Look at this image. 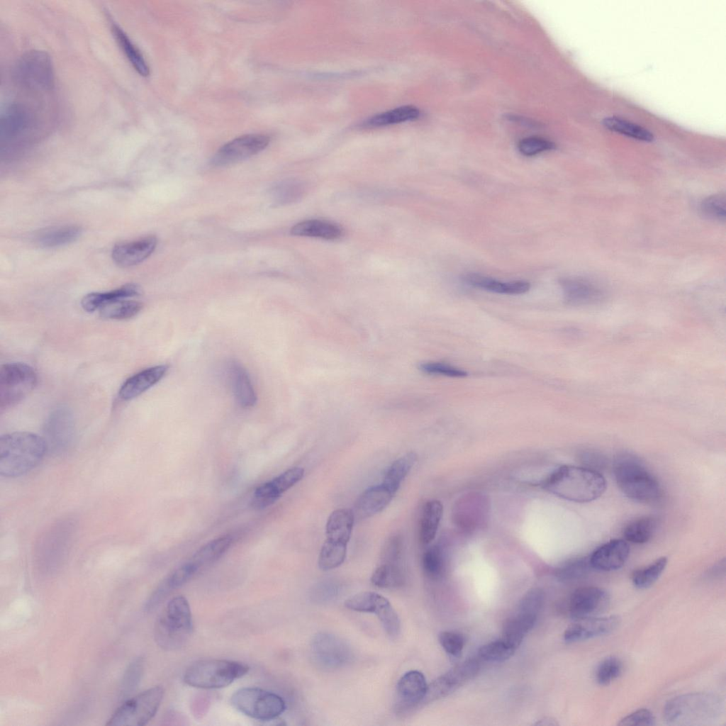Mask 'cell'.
<instances>
[{
	"mask_svg": "<svg viewBox=\"0 0 726 726\" xmlns=\"http://www.w3.org/2000/svg\"><path fill=\"white\" fill-rule=\"evenodd\" d=\"M593 569L589 556L570 559L556 570V576L562 581H573L587 576Z\"/></svg>",
	"mask_w": 726,
	"mask_h": 726,
	"instance_id": "ee69618b",
	"label": "cell"
},
{
	"mask_svg": "<svg viewBox=\"0 0 726 726\" xmlns=\"http://www.w3.org/2000/svg\"><path fill=\"white\" fill-rule=\"evenodd\" d=\"M554 147L555 145L552 142L540 137L525 138L518 143V150L525 156H533Z\"/></svg>",
	"mask_w": 726,
	"mask_h": 726,
	"instance_id": "db71d44e",
	"label": "cell"
},
{
	"mask_svg": "<svg viewBox=\"0 0 726 726\" xmlns=\"http://www.w3.org/2000/svg\"><path fill=\"white\" fill-rule=\"evenodd\" d=\"M311 653L315 661L328 669L341 668L349 663L352 657L349 646L337 636L320 632L311 642Z\"/></svg>",
	"mask_w": 726,
	"mask_h": 726,
	"instance_id": "7c38bea8",
	"label": "cell"
},
{
	"mask_svg": "<svg viewBox=\"0 0 726 726\" xmlns=\"http://www.w3.org/2000/svg\"><path fill=\"white\" fill-rule=\"evenodd\" d=\"M291 234L324 240H337L343 235V230L338 225L328 220L308 219L294 225L291 228Z\"/></svg>",
	"mask_w": 726,
	"mask_h": 726,
	"instance_id": "f1b7e54d",
	"label": "cell"
},
{
	"mask_svg": "<svg viewBox=\"0 0 726 726\" xmlns=\"http://www.w3.org/2000/svg\"><path fill=\"white\" fill-rule=\"evenodd\" d=\"M39 125L38 113L33 107L21 101L6 104L0 119L2 148L25 144L38 133Z\"/></svg>",
	"mask_w": 726,
	"mask_h": 726,
	"instance_id": "ba28073f",
	"label": "cell"
},
{
	"mask_svg": "<svg viewBox=\"0 0 726 726\" xmlns=\"http://www.w3.org/2000/svg\"><path fill=\"white\" fill-rule=\"evenodd\" d=\"M44 432L48 449L55 453L66 451L74 436V422L69 410L61 407L52 411L45 422Z\"/></svg>",
	"mask_w": 726,
	"mask_h": 726,
	"instance_id": "5bb4252c",
	"label": "cell"
},
{
	"mask_svg": "<svg viewBox=\"0 0 726 726\" xmlns=\"http://www.w3.org/2000/svg\"><path fill=\"white\" fill-rule=\"evenodd\" d=\"M442 513L440 501L430 500L425 504L420 523V538L423 544H428L435 539Z\"/></svg>",
	"mask_w": 726,
	"mask_h": 726,
	"instance_id": "e575fe53",
	"label": "cell"
},
{
	"mask_svg": "<svg viewBox=\"0 0 726 726\" xmlns=\"http://www.w3.org/2000/svg\"><path fill=\"white\" fill-rule=\"evenodd\" d=\"M228 373L238 404L245 408L253 407L257 402V395L245 369L233 361L229 364Z\"/></svg>",
	"mask_w": 726,
	"mask_h": 726,
	"instance_id": "d4e9b609",
	"label": "cell"
},
{
	"mask_svg": "<svg viewBox=\"0 0 726 726\" xmlns=\"http://www.w3.org/2000/svg\"><path fill=\"white\" fill-rule=\"evenodd\" d=\"M48 445L44 437L28 432H15L0 437V474L6 478L22 476L43 459Z\"/></svg>",
	"mask_w": 726,
	"mask_h": 726,
	"instance_id": "3957f363",
	"label": "cell"
},
{
	"mask_svg": "<svg viewBox=\"0 0 726 726\" xmlns=\"http://www.w3.org/2000/svg\"><path fill=\"white\" fill-rule=\"evenodd\" d=\"M420 369L426 374L442 375L449 377L461 378L467 376L464 369L452 365L437 362H425L420 365Z\"/></svg>",
	"mask_w": 726,
	"mask_h": 726,
	"instance_id": "11a10c76",
	"label": "cell"
},
{
	"mask_svg": "<svg viewBox=\"0 0 726 726\" xmlns=\"http://www.w3.org/2000/svg\"><path fill=\"white\" fill-rule=\"evenodd\" d=\"M579 459L583 467L598 472L605 469L607 463L606 459L603 454L591 450L583 452L580 454Z\"/></svg>",
	"mask_w": 726,
	"mask_h": 726,
	"instance_id": "680465c9",
	"label": "cell"
},
{
	"mask_svg": "<svg viewBox=\"0 0 726 726\" xmlns=\"http://www.w3.org/2000/svg\"><path fill=\"white\" fill-rule=\"evenodd\" d=\"M622 671L621 660L614 656L602 660L596 670V680L600 685L605 686L618 678Z\"/></svg>",
	"mask_w": 726,
	"mask_h": 726,
	"instance_id": "681fc988",
	"label": "cell"
},
{
	"mask_svg": "<svg viewBox=\"0 0 726 726\" xmlns=\"http://www.w3.org/2000/svg\"><path fill=\"white\" fill-rule=\"evenodd\" d=\"M390 602L384 596L372 591L358 593L345 601V606L351 610L371 613L376 615Z\"/></svg>",
	"mask_w": 726,
	"mask_h": 726,
	"instance_id": "f35d334b",
	"label": "cell"
},
{
	"mask_svg": "<svg viewBox=\"0 0 726 726\" xmlns=\"http://www.w3.org/2000/svg\"><path fill=\"white\" fill-rule=\"evenodd\" d=\"M191 608L182 596L172 598L157 618L154 627V638L157 645L166 651H174L184 647L193 632Z\"/></svg>",
	"mask_w": 726,
	"mask_h": 726,
	"instance_id": "277c9868",
	"label": "cell"
},
{
	"mask_svg": "<svg viewBox=\"0 0 726 726\" xmlns=\"http://www.w3.org/2000/svg\"><path fill=\"white\" fill-rule=\"evenodd\" d=\"M542 485L552 494L577 503L594 501L601 496L606 488L605 478L600 472L570 465L557 469Z\"/></svg>",
	"mask_w": 726,
	"mask_h": 726,
	"instance_id": "7a4b0ae2",
	"label": "cell"
},
{
	"mask_svg": "<svg viewBox=\"0 0 726 726\" xmlns=\"http://www.w3.org/2000/svg\"><path fill=\"white\" fill-rule=\"evenodd\" d=\"M347 546L325 540L318 556V567L328 571L340 566L345 560Z\"/></svg>",
	"mask_w": 726,
	"mask_h": 726,
	"instance_id": "60d3db41",
	"label": "cell"
},
{
	"mask_svg": "<svg viewBox=\"0 0 726 726\" xmlns=\"http://www.w3.org/2000/svg\"><path fill=\"white\" fill-rule=\"evenodd\" d=\"M242 662L221 659H200L189 665L183 675L184 682L192 687L216 689L226 687L249 671Z\"/></svg>",
	"mask_w": 726,
	"mask_h": 726,
	"instance_id": "8992f818",
	"label": "cell"
},
{
	"mask_svg": "<svg viewBox=\"0 0 726 726\" xmlns=\"http://www.w3.org/2000/svg\"><path fill=\"white\" fill-rule=\"evenodd\" d=\"M667 558L661 557L650 564L635 570L632 575L633 585L644 589L653 585L659 578L667 564Z\"/></svg>",
	"mask_w": 726,
	"mask_h": 726,
	"instance_id": "b9f144b4",
	"label": "cell"
},
{
	"mask_svg": "<svg viewBox=\"0 0 726 726\" xmlns=\"http://www.w3.org/2000/svg\"><path fill=\"white\" fill-rule=\"evenodd\" d=\"M376 615L388 636L393 639L399 635L401 632L400 619L391 603L384 607Z\"/></svg>",
	"mask_w": 726,
	"mask_h": 726,
	"instance_id": "f5cc1de1",
	"label": "cell"
},
{
	"mask_svg": "<svg viewBox=\"0 0 726 726\" xmlns=\"http://www.w3.org/2000/svg\"><path fill=\"white\" fill-rule=\"evenodd\" d=\"M395 495L384 484L367 488L357 498L354 515L359 519L370 518L384 510Z\"/></svg>",
	"mask_w": 726,
	"mask_h": 726,
	"instance_id": "603a6c76",
	"label": "cell"
},
{
	"mask_svg": "<svg viewBox=\"0 0 726 726\" xmlns=\"http://www.w3.org/2000/svg\"><path fill=\"white\" fill-rule=\"evenodd\" d=\"M72 530L73 524L69 522L57 524L40 542L39 554L43 559L57 564L69 547Z\"/></svg>",
	"mask_w": 726,
	"mask_h": 726,
	"instance_id": "44dd1931",
	"label": "cell"
},
{
	"mask_svg": "<svg viewBox=\"0 0 726 726\" xmlns=\"http://www.w3.org/2000/svg\"><path fill=\"white\" fill-rule=\"evenodd\" d=\"M725 194L710 196L703 201L700 208L702 213L708 218L724 220L726 213Z\"/></svg>",
	"mask_w": 726,
	"mask_h": 726,
	"instance_id": "816d5d0a",
	"label": "cell"
},
{
	"mask_svg": "<svg viewBox=\"0 0 726 726\" xmlns=\"http://www.w3.org/2000/svg\"><path fill=\"white\" fill-rule=\"evenodd\" d=\"M565 301L571 304L588 302L600 295L598 288L587 279L579 277L564 278L559 281Z\"/></svg>",
	"mask_w": 726,
	"mask_h": 726,
	"instance_id": "f546056e",
	"label": "cell"
},
{
	"mask_svg": "<svg viewBox=\"0 0 726 726\" xmlns=\"http://www.w3.org/2000/svg\"><path fill=\"white\" fill-rule=\"evenodd\" d=\"M140 293L139 286L128 284L107 292L88 294L83 297L81 304L84 310L93 312L111 303L138 296Z\"/></svg>",
	"mask_w": 726,
	"mask_h": 726,
	"instance_id": "83f0119b",
	"label": "cell"
},
{
	"mask_svg": "<svg viewBox=\"0 0 726 726\" xmlns=\"http://www.w3.org/2000/svg\"><path fill=\"white\" fill-rule=\"evenodd\" d=\"M417 459V454L411 452L395 460L386 471L381 484L396 495L402 481L414 466Z\"/></svg>",
	"mask_w": 726,
	"mask_h": 726,
	"instance_id": "8d00e7d4",
	"label": "cell"
},
{
	"mask_svg": "<svg viewBox=\"0 0 726 726\" xmlns=\"http://www.w3.org/2000/svg\"><path fill=\"white\" fill-rule=\"evenodd\" d=\"M657 525V518L651 515L642 516L628 523L624 528L623 535L628 542L643 544L652 537Z\"/></svg>",
	"mask_w": 726,
	"mask_h": 726,
	"instance_id": "74e56055",
	"label": "cell"
},
{
	"mask_svg": "<svg viewBox=\"0 0 726 726\" xmlns=\"http://www.w3.org/2000/svg\"><path fill=\"white\" fill-rule=\"evenodd\" d=\"M304 476V469L301 467H292L265 484L269 493L277 499L283 493L291 488L300 481Z\"/></svg>",
	"mask_w": 726,
	"mask_h": 726,
	"instance_id": "bcb514c9",
	"label": "cell"
},
{
	"mask_svg": "<svg viewBox=\"0 0 726 726\" xmlns=\"http://www.w3.org/2000/svg\"><path fill=\"white\" fill-rule=\"evenodd\" d=\"M603 126L613 132L620 133L638 140L652 142L654 135L647 129L634 123L616 116H610L603 120Z\"/></svg>",
	"mask_w": 726,
	"mask_h": 726,
	"instance_id": "ab89813d",
	"label": "cell"
},
{
	"mask_svg": "<svg viewBox=\"0 0 726 726\" xmlns=\"http://www.w3.org/2000/svg\"><path fill=\"white\" fill-rule=\"evenodd\" d=\"M304 193L305 186L301 182L290 179L277 185L273 190V197L276 203L284 205L299 200Z\"/></svg>",
	"mask_w": 726,
	"mask_h": 726,
	"instance_id": "c3c4849f",
	"label": "cell"
},
{
	"mask_svg": "<svg viewBox=\"0 0 726 726\" xmlns=\"http://www.w3.org/2000/svg\"><path fill=\"white\" fill-rule=\"evenodd\" d=\"M537 615L517 607L515 612L507 620L504 625L502 638L517 649L535 625Z\"/></svg>",
	"mask_w": 726,
	"mask_h": 726,
	"instance_id": "4316f807",
	"label": "cell"
},
{
	"mask_svg": "<svg viewBox=\"0 0 726 726\" xmlns=\"http://www.w3.org/2000/svg\"><path fill=\"white\" fill-rule=\"evenodd\" d=\"M420 111L413 106H403L376 114L363 123L364 128H378L413 121L420 116Z\"/></svg>",
	"mask_w": 726,
	"mask_h": 726,
	"instance_id": "d590c367",
	"label": "cell"
},
{
	"mask_svg": "<svg viewBox=\"0 0 726 726\" xmlns=\"http://www.w3.org/2000/svg\"><path fill=\"white\" fill-rule=\"evenodd\" d=\"M725 712V700L719 695L695 692L669 700L664 708V718L674 726H701L714 724Z\"/></svg>",
	"mask_w": 726,
	"mask_h": 726,
	"instance_id": "6da1fadb",
	"label": "cell"
},
{
	"mask_svg": "<svg viewBox=\"0 0 726 726\" xmlns=\"http://www.w3.org/2000/svg\"><path fill=\"white\" fill-rule=\"evenodd\" d=\"M167 370L168 366L160 364L133 374L121 385L118 391L119 398L126 401L138 397L159 382Z\"/></svg>",
	"mask_w": 726,
	"mask_h": 726,
	"instance_id": "7402d4cb",
	"label": "cell"
},
{
	"mask_svg": "<svg viewBox=\"0 0 726 726\" xmlns=\"http://www.w3.org/2000/svg\"><path fill=\"white\" fill-rule=\"evenodd\" d=\"M144 664L143 657H137L126 668L120 686L121 700H126L138 687L144 671Z\"/></svg>",
	"mask_w": 726,
	"mask_h": 726,
	"instance_id": "7bdbcfd3",
	"label": "cell"
},
{
	"mask_svg": "<svg viewBox=\"0 0 726 726\" xmlns=\"http://www.w3.org/2000/svg\"><path fill=\"white\" fill-rule=\"evenodd\" d=\"M111 29L117 43L135 71L141 76H148L150 67L140 50L127 33L113 21L111 22Z\"/></svg>",
	"mask_w": 726,
	"mask_h": 726,
	"instance_id": "d6a6232c",
	"label": "cell"
},
{
	"mask_svg": "<svg viewBox=\"0 0 726 726\" xmlns=\"http://www.w3.org/2000/svg\"><path fill=\"white\" fill-rule=\"evenodd\" d=\"M610 604V595L599 587L585 586L576 589L569 601V615L574 620L596 616Z\"/></svg>",
	"mask_w": 726,
	"mask_h": 726,
	"instance_id": "9a60e30c",
	"label": "cell"
},
{
	"mask_svg": "<svg viewBox=\"0 0 726 726\" xmlns=\"http://www.w3.org/2000/svg\"><path fill=\"white\" fill-rule=\"evenodd\" d=\"M613 471L619 488L630 498L652 503L661 497L659 481L635 456L625 454L618 457Z\"/></svg>",
	"mask_w": 726,
	"mask_h": 726,
	"instance_id": "5b68a950",
	"label": "cell"
},
{
	"mask_svg": "<svg viewBox=\"0 0 726 726\" xmlns=\"http://www.w3.org/2000/svg\"><path fill=\"white\" fill-rule=\"evenodd\" d=\"M269 141V136L263 134L238 137L223 145L213 157L211 164L223 167L244 160L264 150Z\"/></svg>",
	"mask_w": 726,
	"mask_h": 726,
	"instance_id": "4fadbf2b",
	"label": "cell"
},
{
	"mask_svg": "<svg viewBox=\"0 0 726 726\" xmlns=\"http://www.w3.org/2000/svg\"><path fill=\"white\" fill-rule=\"evenodd\" d=\"M516 648L501 638L483 645L479 649V657L485 661L501 662L513 656Z\"/></svg>",
	"mask_w": 726,
	"mask_h": 726,
	"instance_id": "7dc6e473",
	"label": "cell"
},
{
	"mask_svg": "<svg viewBox=\"0 0 726 726\" xmlns=\"http://www.w3.org/2000/svg\"><path fill=\"white\" fill-rule=\"evenodd\" d=\"M574 621L564 633V640L567 642H580L608 635L618 627L620 618L615 615L593 616Z\"/></svg>",
	"mask_w": 726,
	"mask_h": 726,
	"instance_id": "e0dca14e",
	"label": "cell"
},
{
	"mask_svg": "<svg viewBox=\"0 0 726 726\" xmlns=\"http://www.w3.org/2000/svg\"><path fill=\"white\" fill-rule=\"evenodd\" d=\"M406 572L401 561H382L374 571L372 583L383 588H395L402 586L406 582Z\"/></svg>",
	"mask_w": 726,
	"mask_h": 726,
	"instance_id": "1f68e13d",
	"label": "cell"
},
{
	"mask_svg": "<svg viewBox=\"0 0 726 726\" xmlns=\"http://www.w3.org/2000/svg\"><path fill=\"white\" fill-rule=\"evenodd\" d=\"M142 308L140 302L123 299L102 307L99 313L104 318L124 320L136 315Z\"/></svg>",
	"mask_w": 726,
	"mask_h": 726,
	"instance_id": "f6af8a7d",
	"label": "cell"
},
{
	"mask_svg": "<svg viewBox=\"0 0 726 726\" xmlns=\"http://www.w3.org/2000/svg\"><path fill=\"white\" fill-rule=\"evenodd\" d=\"M82 233V228L75 225L55 226L40 232L36 236V242L46 248L64 246L77 240Z\"/></svg>",
	"mask_w": 726,
	"mask_h": 726,
	"instance_id": "836d02e7",
	"label": "cell"
},
{
	"mask_svg": "<svg viewBox=\"0 0 726 726\" xmlns=\"http://www.w3.org/2000/svg\"><path fill=\"white\" fill-rule=\"evenodd\" d=\"M37 374L30 366L7 363L0 369V408L8 409L20 403L35 388Z\"/></svg>",
	"mask_w": 726,
	"mask_h": 726,
	"instance_id": "8fae6325",
	"label": "cell"
},
{
	"mask_svg": "<svg viewBox=\"0 0 726 726\" xmlns=\"http://www.w3.org/2000/svg\"><path fill=\"white\" fill-rule=\"evenodd\" d=\"M439 642L444 650L450 656L461 655L464 644L463 637L454 632L444 631L439 635Z\"/></svg>",
	"mask_w": 726,
	"mask_h": 726,
	"instance_id": "9f6ffc18",
	"label": "cell"
},
{
	"mask_svg": "<svg viewBox=\"0 0 726 726\" xmlns=\"http://www.w3.org/2000/svg\"><path fill=\"white\" fill-rule=\"evenodd\" d=\"M478 670V663L473 659L456 666L428 685L424 703H428L446 696L462 683L471 678Z\"/></svg>",
	"mask_w": 726,
	"mask_h": 726,
	"instance_id": "2e32d148",
	"label": "cell"
},
{
	"mask_svg": "<svg viewBox=\"0 0 726 726\" xmlns=\"http://www.w3.org/2000/svg\"><path fill=\"white\" fill-rule=\"evenodd\" d=\"M618 725L620 726L654 725H655V717L649 710L640 708L622 717Z\"/></svg>",
	"mask_w": 726,
	"mask_h": 726,
	"instance_id": "6f0895ef",
	"label": "cell"
},
{
	"mask_svg": "<svg viewBox=\"0 0 726 726\" xmlns=\"http://www.w3.org/2000/svg\"><path fill=\"white\" fill-rule=\"evenodd\" d=\"M12 78L18 87L29 93L50 91L55 84L53 66L50 55L40 50L26 52L16 62Z\"/></svg>",
	"mask_w": 726,
	"mask_h": 726,
	"instance_id": "52a82bcc",
	"label": "cell"
},
{
	"mask_svg": "<svg viewBox=\"0 0 726 726\" xmlns=\"http://www.w3.org/2000/svg\"><path fill=\"white\" fill-rule=\"evenodd\" d=\"M354 520V513L350 509L340 508L334 510L328 517L326 523V540L347 545Z\"/></svg>",
	"mask_w": 726,
	"mask_h": 726,
	"instance_id": "484cf974",
	"label": "cell"
},
{
	"mask_svg": "<svg viewBox=\"0 0 726 726\" xmlns=\"http://www.w3.org/2000/svg\"><path fill=\"white\" fill-rule=\"evenodd\" d=\"M461 279L471 287L501 294H523L530 289V284L525 281H502L476 273L463 274Z\"/></svg>",
	"mask_w": 726,
	"mask_h": 726,
	"instance_id": "cb8c5ba5",
	"label": "cell"
},
{
	"mask_svg": "<svg viewBox=\"0 0 726 726\" xmlns=\"http://www.w3.org/2000/svg\"><path fill=\"white\" fill-rule=\"evenodd\" d=\"M630 554L628 543L621 539L612 540L596 549L589 556L593 569L609 571L621 568Z\"/></svg>",
	"mask_w": 726,
	"mask_h": 726,
	"instance_id": "d6986e66",
	"label": "cell"
},
{
	"mask_svg": "<svg viewBox=\"0 0 726 726\" xmlns=\"http://www.w3.org/2000/svg\"><path fill=\"white\" fill-rule=\"evenodd\" d=\"M422 566L428 577L436 579L441 576L444 569V559L439 546L433 545L424 552Z\"/></svg>",
	"mask_w": 726,
	"mask_h": 726,
	"instance_id": "f907efd6",
	"label": "cell"
},
{
	"mask_svg": "<svg viewBox=\"0 0 726 726\" xmlns=\"http://www.w3.org/2000/svg\"><path fill=\"white\" fill-rule=\"evenodd\" d=\"M427 687L425 677L420 671L411 670L405 673L396 686L397 710L407 711L422 703Z\"/></svg>",
	"mask_w": 726,
	"mask_h": 726,
	"instance_id": "ac0fdd59",
	"label": "cell"
},
{
	"mask_svg": "<svg viewBox=\"0 0 726 726\" xmlns=\"http://www.w3.org/2000/svg\"><path fill=\"white\" fill-rule=\"evenodd\" d=\"M230 703L240 713L260 721H273L286 710L285 701L281 696L257 687L237 690L231 696Z\"/></svg>",
	"mask_w": 726,
	"mask_h": 726,
	"instance_id": "9c48e42d",
	"label": "cell"
},
{
	"mask_svg": "<svg viewBox=\"0 0 726 726\" xmlns=\"http://www.w3.org/2000/svg\"><path fill=\"white\" fill-rule=\"evenodd\" d=\"M164 696L162 687L148 688L126 699L113 713L106 725L110 726H143L155 715Z\"/></svg>",
	"mask_w": 726,
	"mask_h": 726,
	"instance_id": "30bf717a",
	"label": "cell"
},
{
	"mask_svg": "<svg viewBox=\"0 0 726 726\" xmlns=\"http://www.w3.org/2000/svg\"><path fill=\"white\" fill-rule=\"evenodd\" d=\"M232 542L233 538L229 535L214 539L201 547L189 562L199 573L218 560L228 550Z\"/></svg>",
	"mask_w": 726,
	"mask_h": 726,
	"instance_id": "4dcf8cb0",
	"label": "cell"
},
{
	"mask_svg": "<svg viewBox=\"0 0 726 726\" xmlns=\"http://www.w3.org/2000/svg\"><path fill=\"white\" fill-rule=\"evenodd\" d=\"M157 244V240L155 236H147L130 242L118 243L112 250L113 260L121 267L134 266L150 256Z\"/></svg>",
	"mask_w": 726,
	"mask_h": 726,
	"instance_id": "ffe728a7",
	"label": "cell"
}]
</instances>
